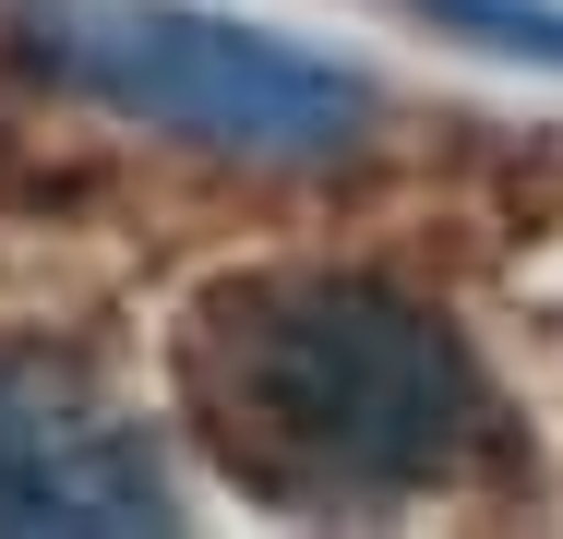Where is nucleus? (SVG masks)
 <instances>
[{
  "label": "nucleus",
  "mask_w": 563,
  "mask_h": 539,
  "mask_svg": "<svg viewBox=\"0 0 563 539\" xmlns=\"http://www.w3.org/2000/svg\"><path fill=\"white\" fill-rule=\"evenodd\" d=\"M192 455L276 516H384L492 431V372L384 276H217L168 323Z\"/></svg>",
  "instance_id": "f257e3e1"
},
{
  "label": "nucleus",
  "mask_w": 563,
  "mask_h": 539,
  "mask_svg": "<svg viewBox=\"0 0 563 539\" xmlns=\"http://www.w3.org/2000/svg\"><path fill=\"white\" fill-rule=\"evenodd\" d=\"M12 48L109 120L217 144V156H264V168H324L372 132V85L347 61L228 24V12H180V0H24Z\"/></svg>",
  "instance_id": "f03ea898"
},
{
  "label": "nucleus",
  "mask_w": 563,
  "mask_h": 539,
  "mask_svg": "<svg viewBox=\"0 0 563 539\" xmlns=\"http://www.w3.org/2000/svg\"><path fill=\"white\" fill-rule=\"evenodd\" d=\"M180 480L60 360H0V539H168Z\"/></svg>",
  "instance_id": "7ed1b4c3"
},
{
  "label": "nucleus",
  "mask_w": 563,
  "mask_h": 539,
  "mask_svg": "<svg viewBox=\"0 0 563 539\" xmlns=\"http://www.w3.org/2000/svg\"><path fill=\"white\" fill-rule=\"evenodd\" d=\"M396 12H420L432 36H467V48H504V61L563 73V0H396Z\"/></svg>",
  "instance_id": "20e7f679"
}]
</instances>
